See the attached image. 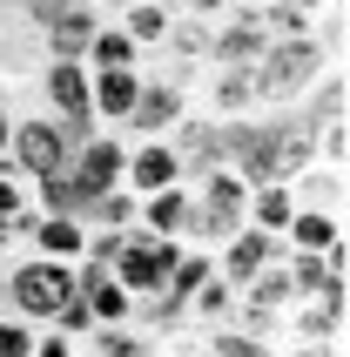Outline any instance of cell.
<instances>
[{"mask_svg":"<svg viewBox=\"0 0 350 357\" xmlns=\"http://www.w3.org/2000/svg\"><path fill=\"white\" fill-rule=\"evenodd\" d=\"M128 250V229H101L88 222V243H81V263H101V270H115V257Z\"/></svg>","mask_w":350,"mask_h":357,"instance_id":"484cf974","label":"cell"},{"mask_svg":"<svg viewBox=\"0 0 350 357\" xmlns=\"http://www.w3.org/2000/svg\"><path fill=\"white\" fill-rule=\"evenodd\" d=\"M182 7H189V20H222L229 0H182Z\"/></svg>","mask_w":350,"mask_h":357,"instance_id":"1f68e13d","label":"cell"},{"mask_svg":"<svg viewBox=\"0 0 350 357\" xmlns=\"http://www.w3.org/2000/svg\"><path fill=\"white\" fill-rule=\"evenodd\" d=\"M7 7H27V0H7Z\"/></svg>","mask_w":350,"mask_h":357,"instance_id":"d590c367","label":"cell"},{"mask_svg":"<svg viewBox=\"0 0 350 357\" xmlns=\"http://www.w3.org/2000/svg\"><path fill=\"white\" fill-rule=\"evenodd\" d=\"M27 202H34V196H27V176H14V169L0 162V222H7V216H20Z\"/></svg>","mask_w":350,"mask_h":357,"instance_id":"83f0119b","label":"cell"},{"mask_svg":"<svg viewBox=\"0 0 350 357\" xmlns=\"http://www.w3.org/2000/svg\"><path fill=\"white\" fill-rule=\"evenodd\" d=\"M344 317H350V283L337 290H317V297L296 303V337H324V344H344Z\"/></svg>","mask_w":350,"mask_h":357,"instance_id":"30bf717a","label":"cell"},{"mask_svg":"<svg viewBox=\"0 0 350 357\" xmlns=\"http://www.w3.org/2000/svg\"><path fill=\"white\" fill-rule=\"evenodd\" d=\"M68 155H75V149H68V135H61V121L54 115H27V121H14V135H7V169H14V176H54V169H68Z\"/></svg>","mask_w":350,"mask_h":357,"instance_id":"277c9868","label":"cell"},{"mask_svg":"<svg viewBox=\"0 0 350 357\" xmlns=\"http://www.w3.org/2000/svg\"><path fill=\"white\" fill-rule=\"evenodd\" d=\"M189 317L195 324H229L236 317V283L202 277V283H195V297H189Z\"/></svg>","mask_w":350,"mask_h":357,"instance_id":"ffe728a7","label":"cell"},{"mask_svg":"<svg viewBox=\"0 0 350 357\" xmlns=\"http://www.w3.org/2000/svg\"><path fill=\"white\" fill-rule=\"evenodd\" d=\"M95 7H108V14H121V7H128V0H95Z\"/></svg>","mask_w":350,"mask_h":357,"instance_id":"836d02e7","label":"cell"},{"mask_svg":"<svg viewBox=\"0 0 350 357\" xmlns=\"http://www.w3.org/2000/svg\"><path fill=\"white\" fill-rule=\"evenodd\" d=\"M189 115V95H182V81H162V75H142V95H135V108H128V135H175V121Z\"/></svg>","mask_w":350,"mask_h":357,"instance_id":"5b68a950","label":"cell"},{"mask_svg":"<svg viewBox=\"0 0 350 357\" xmlns=\"http://www.w3.org/2000/svg\"><path fill=\"white\" fill-rule=\"evenodd\" d=\"M283 357H344V344H324V337H296Z\"/></svg>","mask_w":350,"mask_h":357,"instance_id":"4dcf8cb0","label":"cell"},{"mask_svg":"<svg viewBox=\"0 0 350 357\" xmlns=\"http://www.w3.org/2000/svg\"><path fill=\"white\" fill-rule=\"evenodd\" d=\"M182 250H189L182 236H142V229H128V250L115 257V270H108V277H115L128 297H149V290H162V283H169V270L182 263Z\"/></svg>","mask_w":350,"mask_h":357,"instance_id":"3957f363","label":"cell"},{"mask_svg":"<svg viewBox=\"0 0 350 357\" xmlns=\"http://www.w3.org/2000/svg\"><path fill=\"white\" fill-rule=\"evenodd\" d=\"M290 7H303V14H324V7H337V0H290Z\"/></svg>","mask_w":350,"mask_h":357,"instance_id":"d6a6232c","label":"cell"},{"mask_svg":"<svg viewBox=\"0 0 350 357\" xmlns=\"http://www.w3.org/2000/svg\"><path fill=\"white\" fill-rule=\"evenodd\" d=\"M27 351H34V324L7 317V324H0V357H27Z\"/></svg>","mask_w":350,"mask_h":357,"instance_id":"f1b7e54d","label":"cell"},{"mask_svg":"<svg viewBox=\"0 0 350 357\" xmlns=\"http://www.w3.org/2000/svg\"><path fill=\"white\" fill-rule=\"evenodd\" d=\"M330 68V54L317 47V34H296V40H270L263 54H256V101H290V95H303L317 75Z\"/></svg>","mask_w":350,"mask_h":357,"instance_id":"6da1fadb","label":"cell"},{"mask_svg":"<svg viewBox=\"0 0 350 357\" xmlns=\"http://www.w3.org/2000/svg\"><path fill=\"white\" fill-rule=\"evenodd\" d=\"M276 257H283V236H270V229H256V222H243V229H236L229 243H215V277L243 290V283H250L256 270H270Z\"/></svg>","mask_w":350,"mask_h":357,"instance_id":"8992f818","label":"cell"},{"mask_svg":"<svg viewBox=\"0 0 350 357\" xmlns=\"http://www.w3.org/2000/svg\"><path fill=\"white\" fill-rule=\"evenodd\" d=\"M47 331H61V337H88V331H95V310H88V297H81V290H68V297L54 303V310H47Z\"/></svg>","mask_w":350,"mask_h":357,"instance_id":"cb8c5ba5","label":"cell"},{"mask_svg":"<svg viewBox=\"0 0 350 357\" xmlns=\"http://www.w3.org/2000/svg\"><path fill=\"white\" fill-rule=\"evenodd\" d=\"M350 162V115L317 128V169H344Z\"/></svg>","mask_w":350,"mask_h":357,"instance_id":"4316f807","label":"cell"},{"mask_svg":"<svg viewBox=\"0 0 350 357\" xmlns=\"http://www.w3.org/2000/svg\"><path fill=\"white\" fill-rule=\"evenodd\" d=\"M0 270H7V257H0Z\"/></svg>","mask_w":350,"mask_h":357,"instance_id":"8d00e7d4","label":"cell"},{"mask_svg":"<svg viewBox=\"0 0 350 357\" xmlns=\"http://www.w3.org/2000/svg\"><path fill=\"white\" fill-rule=\"evenodd\" d=\"M189 182H169V189H149V196L135 202V229L142 236H182L189 229Z\"/></svg>","mask_w":350,"mask_h":357,"instance_id":"9c48e42d","label":"cell"},{"mask_svg":"<svg viewBox=\"0 0 350 357\" xmlns=\"http://www.w3.org/2000/svg\"><path fill=\"white\" fill-rule=\"evenodd\" d=\"M256 351H270V337H256L243 324H209V357H256Z\"/></svg>","mask_w":350,"mask_h":357,"instance_id":"d4e9b609","label":"cell"},{"mask_svg":"<svg viewBox=\"0 0 350 357\" xmlns=\"http://www.w3.org/2000/svg\"><path fill=\"white\" fill-rule=\"evenodd\" d=\"M135 95H142V68H95L88 75V108H95L101 128H121Z\"/></svg>","mask_w":350,"mask_h":357,"instance_id":"ba28073f","label":"cell"},{"mask_svg":"<svg viewBox=\"0 0 350 357\" xmlns=\"http://www.w3.org/2000/svg\"><path fill=\"white\" fill-rule=\"evenodd\" d=\"M209 108L222 121L243 115V108H263V101H256V75H250V68H215V75H209Z\"/></svg>","mask_w":350,"mask_h":357,"instance_id":"ac0fdd59","label":"cell"},{"mask_svg":"<svg viewBox=\"0 0 350 357\" xmlns=\"http://www.w3.org/2000/svg\"><path fill=\"white\" fill-rule=\"evenodd\" d=\"M169 182H182V155H175V142H169V135H142V142H128L121 189L149 196V189H169Z\"/></svg>","mask_w":350,"mask_h":357,"instance_id":"52a82bcc","label":"cell"},{"mask_svg":"<svg viewBox=\"0 0 350 357\" xmlns=\"http://www.w3.org/2000/svg\"><path fill=\"white\" fill-rule=\"evenodd\" d=\"M81 243H88V222H81V216H40V222H34V257L75 263Z\"/></svg>","mask_w":350,"mask_h":357,"instance_id":"e0dca14e","label":"cell"},{"mask_svg":"<svg viewBox=\"0 0 350 357\" xmlns=\"http://www.w3.org/2000/svg\"><path fill=\"white\" fill-rule=\"evenodd\" d=\"M256 357H283V351H256Z\"/></svg>","mask_w":350,"mask_h":357,"instance_id":"e575fe53","label":"cell"},{"mask_svg":"<svg viewBox=\"0 0 350 357\" xmlns=\"http://www.w3.org/2000/svg\"><path fill=\"white\" fill-rule=\"evenodd\" d=\"M27 357H81V344L61 337V331H34V351H27Z\"/></svg>","mask_w":350,"mask_h":357,"instance_id":"f546056e","label":"cell"},{"mask_svg":"<svg viewBox=\"0 0 350 357\" xmlns=\"http://www.w3.org/2000/svg\"><path fill=\"white\" fill-rule=\"evenodd\" d=\"M202 277H215V257H209V250H195V243H189V250H182V263H175V270H169V283H162V290L189 303V297H195V283H202Z\"/></svg>","mask_w":350,"mask_h":357,"instance_id":"603a6c76","label":"cell"},{"mask_svg":"<svg viewBox=\"0 0 350 357\" xmlns=\"http://www.w3.org/2000/svg\"><path fill=\"white\" fill-rule=\"evenodd\" d=\"M95 27H101V7H95V0H81V7H68V14H54L47 27H40L47 61H81V47H88Z\"/></svg>","mask_w":350,"mask_h":357,"instance_id":"8fae6325","label":"cell"},{"mask_svg":"<svg viewBox=\"0 0 350 357\" xmlns=\"http://www.w3.org/2000/svg\"><path fill=\"white\" fill-rule=\"evenodd\" d=\"M256 27H263L270 40H296V34L317 27V14H303V7H290V0H263V7H256Z\"/></svg>","mask_w":350,"mask_h":357,"instance_id":"7402d4cb","label":"cell"},{"mask_svg":"<svg viewBox=\"0 0 350 357\" xmlns=\"http://www.w3.org/2000/svg\"><path fill=\"white\" fill-rule=\"evenodd\" d=\"M296 216V182H256L250 202H243V222H256V229H270V236H283V222Z\"/></svg>","mask_w":350,"mask_h":357,"instance_id":"4fadbf2b","label":"cell"},{"mask_svg":"<svg viewBox=\"0 0 350 357\" xmlns=\"http://www.w3.org/2000/svg\"><path fill=\"white\" fill-rule=\"evenodd\" d=\"M344 236V216H330V209H317V202H296V216L283 222V243L290 250H330V243Z\"/></svg>","mask_w":350,"mask_h":357,"instance_id":"5bb4252c","label":"cell"},{"mask_svg":"<svg viewBox=\"0 0 350 357\" xmlns=\"http://www.w3.org/2000/svg\"><path fill=\"white\" fill-rule=\"evenodd\" d=\"M81 344H88L95 357H149V337H142L135 324H95Z\"/></svg>","mask_w":350,"mask_h":357,"instance_id":"44dd1931","label":"cell"},{"mask_svg":"<svg viewBox=\"0 0 350 357\" xmlns=\"http://www.w3.org/2000/svg\"><path fill=\"white\" fill-rule=\"evenodd\" d=\"M81 68H88V75H95V68H142V47L121 34V20L101 14V27L88 34V47H81Z\"/></svg>","mask_w":350,"mask_h":357,"instance_id":"7c38bea8","label":"cell"},{"mask_svg":"<svg viewBox=\"0 0 350 357\" xmlns=\"http://www.w3.org/2000/svg\"><path fill=\"white\" fill-rule=\"evenodd\" d=\"M0 290H7V303H14V317L47 324V310H54V303L75 290V263L20 257V263H7V270H0Z\"/></svg>","mask_w":350,"mask_h":357,"instance_id":"7a4b0ae2","label":"cell"},{"mask_svg":"<svg viewBox=\"0 0 350 357\" xmlns=\"http://www.w3.org/2000/svg\"><path fill=\"white\" fill-rule=\"evenodd\" d=\"M169 27H175V7H169V0H128V7H121V34L135 40L142 54H149V47H162V40H169Z\"/></svg>","mask_w":350,"mask_h":357,"instance_id":"2e32d148","label":"cell"},{"mask_svg":"<svg viewBox=\"0 0 350 357\" xmlns=\"http://www.w3.org/2000/svg\"><path fill=\"white\" fill-rule=\"evenodd\" d=\"M135 189H121V182H115V189H101V196H88V216H81V222H101V229H135Z\"/></svg>","mask_w":350,"mask_h":357,"instance_id":"d6986e66","label":"cell"},{"mask_svg":"<svg viewBox=\"0 0 350 357\" xmlns=\"http://www.w3.org/2000/svg\"><path fill=\"white\" fill-rule=\"evenodd\" d=\"M344 115H350V75H344V61H330V68L310 81V108H303V121L324 128V121H344Z\"/></svg>","mask_w":350,"mask_h":357,"instance_id":"9a60e30c","label":"cell"}]
</instances>
